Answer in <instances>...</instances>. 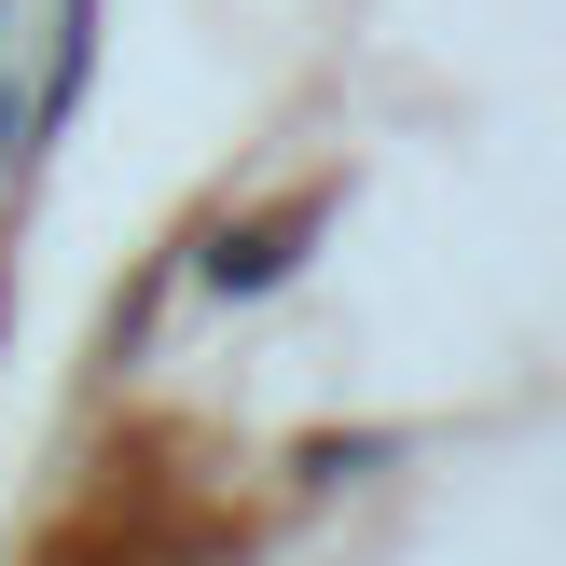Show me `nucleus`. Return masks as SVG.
I'll list each match as a JSON object with an SVG mask.
<instances>
[{
	"instance_id": "nucleus-1",
	"label": "nucleus",
	"mask_w": 566,
	"mask_h": 566,
	"mask_svg": "<svg viewBox=\"0 0 566 566\" xmlns=\"http://www.w3.org/2000/svg\"><path fill=\"white\" fill-rule=\"evenodd\" d=\"M291 235H304V221H263V235H221V249H208V276H221V291H249V276H276V263H291Z\"/></svg>"
}]
</instances>
